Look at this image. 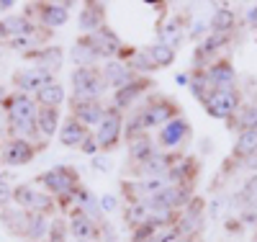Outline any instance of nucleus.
Masks as SVG:
<instances>
[{
	"label": "nucleus",
	"instance_id": "f257e3e1",
	"mask_svg": "<svg viewBox=\"0 0 257 242\" xmlns=\"http://www.w3.org/2000/svg\"><path fill=\"white\" fill-rule=\"evenodd\" d=\"M6 103V116H8V126L21 134V139L26 137H36L39 131V124H36V116H39V103L31 101L29 96L24 93H16L11 98H3Z\"/></svg>",
	"mask_w": 257,
	"mask_h": 242
},
{
	"label": "nucleus",
	"instance_id": "f03ea898",
	"mask_svg": "<svg viewBox=\"0 0 257 242\" xmlns=\"http://www.w3.org/2000/svg\"><path fill=\"white\" fill-rule=\"evenodd\" d=\"M39 183L47 188V193H52L54 199L64 206V209H72V201H75V193L77 188L82 186L80 183V175L75 168H67V165H57L47 173L39 175Z\"/></svg>",
	"mask_w": 257,
	"mask_h": 242
},
{
	"label": "nucleus",
	"instance_id": "7ed1b4c3",
	"mask_svg": "<svg viewBox=\"0 0 257 242\" xmlns=\"http://www.w3.org/2000/svg\"><path fill=\"white\" fill-rule=\"evenodd\" d=\"M72 91H75V103H88V101H100V96L108 91L103 80L100 67H77L72 72Z\"/></svg>",
	"mask_w": 257,
	"mask_h": 242
},
{
	"label": "nucleus",
	"instance_id": "20e7f679",
	"mask_svg": "<svg viewBox=\"0 0 257 242\" xmlns=\"http://www.w3.org/2000/svg\"><path fill=\"white\" fill-rule=\"evenodd\" d=\"M242 106V98H239V91L237 88H216L206 101H203V108L211 119H219V121H231L237 116Z\"/></svg>",
	"mask_w": 257,
	"mask_h": 242
},
{
	"label": "nucleus",
	"instance_id": "39448f33",
	"mask_svg": "<svg viewBox=\"0 0 257 242\" xmlns=\"http://www.w3.org/2000/svg\"><path fill=\"white\" fill-rule=\"evenodd\" d=\"M13 201L24 211H29V214H44V216H49V214L57 211V199H54V196H49L44 191H36L29 183L13 188Z\"/></svg>",
	"mask_w": 257,
	"mask_h": 242
},
{
	"label": "nucleus",
	"instance_id": "423d86ee",
	"mask_svg": "<svg viewBox=\"0 0 257 242\" xmlns=\"http://www.w3.org/2000/svg\"><path fill=\"white\" fill-rule=\"evenodd\" d=\"M123 111H118V108L108 106L103 114V121L98 124L95 129V139H98V147L100 152H111L118 147L121 137H123Z\"/></svg>",
	"mask_w": 257,
	"mask_h": 242
},
{
	"label": "nucleus",
	"instance_id": "0eeeda50",
	"mask_svg": "<svg viewBox=\"0 0 257 242\" xmlns=\"http://www.w3.org/2000/svg\"><path fill=\"white\" fill-rule=\"evenodd\" d=\"M190 124H188V119H183V116H178V119H173V121H167L160 131H157V147H162V149H180L188 139H190Z\"/></svg>",
	"mask_w": 257,
	"mask_h": 242
},
{
	"label": "nucleus",
	"instance_id": "6e6552de",
	"mask_svg": "<svg viewBox=\"0 0 257 242\" xmlns=\"http://www.w3.org/2000/svg\"><path fill=\"white\" fill-rule=\"evenodd\" d=\"M155 83L149 80V77H144V75H137L132 83H128L126 88H121V91H116L113 93V108H118V111H126V108H132L134 106V101L144 93V91H149Z\"/></svg>",
	"mask_w": 257,
	"mask_h": 242
},
{
	"label": "nucleus",
	"instance_id": "1a4fd4ad",
	"mask_svg": "<svg viewBox=\"0 0 257 242\" xmlns=\"http://www.w3.org/2000/svg\"><path fill=\"white\" fill-rule=\"evenodd\" d=\"M100 72H103L105 85L113 88V91H121V88H126L128 83L137 77V75L132 72V67H128L126 62H121V59H108V62L100 67Z\"/></svg>",
	"mask_w": 257,
	"mask_h": 242
},
{
	"label": "nucleus",
	"instance_id": "9d476101",
	"mask_svg": "<svg viewBox=\"0 0 257 242\" xmlns=\"http://www.w3.org/2000/svg\"><path fill=\"white\" fill-rule=\"evenodd\" d=\"M13 83H16L18 91L26 96V93H39L41 88H47V85L54 83V80H52L49 72L39 70V67H31V70H21V72L13 77Z\"/></svg>",
	"mask_w": 257,
	"mask_h": 242
},
{
	"label": "nucleus",
	"instance_id": "9b49d317",
	"mask_svg": "<svg viewBox=\"0 0 257 242\" xmlns=\"http://www.w3.org/2000/svg\"><path fill=\"white\" fill-rule=\"evenodd\" d=\"M67 216H70V234L75 237V239H85V242H98V237H100V224H95V222H90L85 214H80V211H67Z\"/></svg>",
	"mask_w": 257,
	"mask_h": 242
},
{
	"label": "nucleus",
	"instance_id": "f8f14e48",
	"mask_svg": "<svg viewBox=\"0 0 257 242\" xmlns=\"http://www.w3.org/2000/svg\"><path fill=\"white\" fill-rule=\"evenodd\" d=\"M34 152H36V149H34V144H31L29 139L16 137V139H11V142L6 144V149H3V163L11 165V168L26 165V163L34 160Z\"/></svg>",
	"mask_w": 257,
	"mask_h": 242
},
{
	"label": "nucleus",
	"instance_id": "ddd939ff",
	"mask_svg": "<svg viewBox=\"0 0 257 242\" xmlns=\"http://www.w3.org/2000/svg\"><path fill=\"white\" fill-rule=\"evenodd\" d=\"M70 211H72V209H70ZM75 211L85 214V216H88L90 222H95V224L105 222L103 209H100V199H95V196L85 188V186H80L77 193H75Z\"/></svg>",
	"mask_w": 257,
	"mask_h": 242
},
{
	"label": "nucleus",
	"instance_id": "4468645a",
	"mask_svg": "<svg viewBox=\"0 0 257 242\" xmlns=\"http://www.w3.org/2000/svg\"><path fill=\"white\" fill-rule=\"evenodd\" d=\"M90 39H93V44H95V49H98L100 57H108V59L113 57V59H118V54H121V49H123V41L118 39L116 31H111L108 26H103L100 31L90 34Z\"/></svg>",
	"mask_w": 257,
	"mask_h": 242
},
{
	"label": "nucleus",
	"instance_id": "2eb2a0df",
	"mask_svg": "<svg viewBox=\"0 0 257 242\" xmlns=\"http://www.w3.org/2000/svg\"><path fill=\"white\" fill-rule=\"evenodd\" d=\"M77 24H80L82 36H90V34L100 31L105 26V11H103V6L100 3H85L82 11H80V21H77Z\"/></svg>",
	"mask_w": 257,
	"mask_h": 242
},
{
	"label": "nucleus",
	"instance_id": "dca6fc26",
	"mask_svg": "<svg viewBox=\"0 0 257 242\" xmlns=\"http://www.w3.org/2000/svg\"><path fill=\"white\" fill-rule=\"evenodd\" d=\"M90 137V129L88 126H82L75 116H70L67 121H64L62 126H59V142L64 144V147H72V149H80L82 147V142Z\"/></svg>",
	"mask_w": 257,
	"mask_h": 242
},
{
	"label": "nucleus",
	"instance_id": "f3484780",
	"mask_svg": "<svg viewBox=\"0 0 257 242\" xmlns=\"http://www.w3.org/2000/svg\"><path fill=\"white\" fill-rule=\"evenodd\" d=\"M103 114H105V106L100 101H88V103H75L72 101V116L88 129H98V124L103 121Z\"/></svg>",
	"mask_w": 257,
	"mask_h": 242
},
{
	"label": "nucleus",
	"instance_id": "a211bd4d",
	"mask_svg": "<svg viewBox=\"0 0 257 242\" xmlns=\"http://www.w3.org/2000/svg\"><path fill=\"white\" fill-rule=\"evenodd\" d=\"M206 75H208V80H211L213 88H234V83H237V70H234V64L229 59L211 62Z\"/></svg>",
	"mask_w": 257,
	"mask_h": 242
},
{
	"label": "nucleus",
	"instance_id": "6ab92c4d",
	"mask_svg": "<svg viewBox=\"0 0 257 242\" xmlns=\"http://www.w3.org/2000/svg\"><path fill=\"white\" fill-rule=\"evenodd\" d=\"M39 16H41V24L44 29H57V26H64L70 21V3H41L39 6Z\"/></svg>",
	"mask_w": 257,
	"mask_h": 242
},
{
	"label": "nucleus",
	"instance_id": "aec40b11",
	"mask_svg": "<svg viewBox=\"0 0 257 242\" xmlns=\"http://www.w3.org/2000/svg\"><path fill=\"white\" fill-rule=\"evenodd\" d=\"M100 59L98 49H95V44L90 36H80L75 41V47H72V62L77 64V67H95V62Z\"/></svg>",
	"mask_w": 257,
	"mask_h": 242
},
{
	"label": "nucleus",
	"instance_id": "412c9836",
	"mask_svg": "<svg viewBox=\"0 0 257 242\" xmlns=\"http://www.w3.org/2000/svg\"><path fill=\"white\" fill-rule=\"evenodd\" d=\"M26 57H29V59L34 57L36 67H39V70H44V72H49V75H54V72L62 67V62H64V54H62L59 47H47V49H39V52L26 54Z\"/></svg>",
	"mask_w": 257,
	"mask_h": 242
},
{
	"label": "nucleus",
	"instance_id": "4be33fe9",
	"mask_svg": "<svg viewBox=\"0 0 257 242\" xmlns=\"http://www.w3.org/2000/svg\"><path fill=\"white\" fill-rule=\"evenodd\" d=\"M152 155H155V142H152L149 134H139L137 139L128 142V160H132L134 165L147 163Z\"/></svg>",
	"mask_w": 257,
	"mask_h": 242
},
{
	"label": "nucleus",
	"instance_id": "5701e85b",
	"mask_svg": "<svg viewBox=\"0 0 257 242\" xmlns=\"http://www.w3.org/2000/svg\"><path fill=\"white\" fill-rule=\"evenodd\" d=\"M231 155L237 160H249L257 155V129H247V131H239L237 142H234V149Z\"/></svg>",
	"mask_w": 257,
	"mask_h": 242
},
{
	"label": "nucleus",
	"instance_id": "b1692460",
	"mask_svg": "<svg viewBox=\"0 0 257 242\" xmlns=\"http://www.w3.org/2000/svg\"><path fill=\"white\" fill-rule=\"evenodd\" d=\"M234 26H237V13L229 11L226 6H219L211 16V29L213 34H231Z\"/></svg>",
	"mask_w": 257,
	"mask_h": 242
},
{
	"label": "nucleus",
	"instance_id": "393cba45",
	"mask_svg": "<svg viewBox=\"0 0 257 242\" xmlns=\"http://www.w3.org/2000/svg\"><path fill=\"white\" fill-rule=\"evenodd\" d=\"M36 103L44 108H59L64 103V88L59 83H49L47 88H41L36 93Z\"/></svg>",
	"mask_w": 257,
	"mask_h": 242
},
{
	"label": "nucleus",
	"instance_id": "a878e982",
	"mask_svg": "<svg viewBox=\"0 0 257 242\" xmlns=\"http://www.w3.org/2000/svg\"><path fill=\"white\" fill-rule=\"evenodd\" d=\"M3 24H6L11 39H18V36H34V34H36L34 24L29 21V16H8V18H3ZM11 39H8V41H11Z\"/></svg>",
	"mask_w": 257,
	"mask_h": 242
},
{
	"label": "nucleus",
	"instance_id": "bb28decb",
	"mask_svg": "<svg viewBox=\"0 0 257 242\" xmlns=\"http://www.w3.org/2000/svg\"><path fill=\"white\" fill-rule=\"evenodd\" d=\"M36 124H39V131L44 137L57 134V129H59V108H44V106H39Z\"/></svg>",
	"mask_w": 257,
	"mask_h": 242
},
{
	"label": "nucleus",
	"instance_id": "cd10ccee",
	"mask_svg": "<svg viewBox=\"0 0 257 242\" xmlns=\"http://www.w3.org/2000/svg\"><path fill=\"white\" fill-rule=\"evenodd\" d=\"M144 52L149 54V59L155 62V67H170V64L175 62V57H178V52L173 47H167V44H162V41L152 44V47H147Z\"/></svg>",
	"mask_w": 257,
	"mask_h": 242
},
{
	"label": "nucleus",
	"instance_id": "c85d7f7f",
	"mask_svg": "<svg viewBox=\"0 0 257 242\" xmlns=\"http://www.w3.org/2000/svg\"><path fill=\"white\" fill-rule=\"evenodd\" d=\"M29 211H24V209H6L3 211V224L8 227V229H13L16 234H21V237H24L26 234V227H29Z\"/></svg>",
	"mask_w": 257,
	"mask_h": 242
},
{
	"label": "nucleus",
	"instance_id": "c756f323",
	"mask_svg": "<svg viewBox=\"0 0 257 242\" xmlns=\"http://www.w3.org/2000/svg\"><path fill=\"white\" fill-rule=\"evenodd\" d=\"M149 214H152L149 204H147V201H139V204H128V206H126L123 219H126V224L132 227V229H137V227H142V224L149 222Z\"/></svg>",
	"mask_w": 257,
	"mask_h": 242
},
{
	"label": "nucleus",
	"instance_id": "7c9ffc66",
	"mask_svg": "<svg viewBox=\"0 0 257 242\" xmlns=\"http://www.w3.org/2000/svg\"><path fill=\"white\" fill-rule=\"evenodd\" d=\"M49 219L44 214H31L29 216V227H26V242H39V239H44L49 234Z\"/></svg>",
	"mask_w": 257,
	"mask_h": 242
},
{
	"label": "nucleus",
	"instance_id": "2f4dec72",
	"mask_svg": "<svg viewBox=\"0 0 257 242\" xmlns=\"http://www.w3.org/2000/svg\"><path fill=\"white\" fill-rule=\"evenodd\" d=\"M126 64L132 67L134 75H147V72H155V70H157V67H155V62L149 59V54H147L144 49H134L132 54H128Z\"/></svg>",
	"mask_w": 257,
	"mask_h": 242
},
{
	"label": "nucleus",
	"instance_id": "473e14b6",
	"mask_svg": "<svg viewBox=\"0 0 257 242\" xmlns=\"http://www.w3.org/2000/svg\"><path fill=\"white\" fill-rule=\"evenodd\" d=\"M190 91H193V96H196L201 103L216 91V88L211 85V80H208V75H206V70H196L193 72V77H190Z\"/></svg>",
	"mask_w": 257,
	"mask_h": 242
},
{
	"label": "nucleus",
	"instance_id": "72a5a7b5",
	"mask_svg": "<svg viewBox=\"0 0 257 242\" xmlns=\"http://www.w3.org/2000/svg\"><path fill=\"white\" fill-rule=\"evenodd\" d=\"M229 126H239V131L257 129V103L244 106L242 111H237V116H234V119L229 121Z\"/></svg>",
	"mask_w": 257,
	"mask_h": 242
},
{
	"label": "nucleus",
	"instance_id": "f704fd0d",
	"mask_svg": "<svg viewBox=\"0 0 257 242\" xmlns=\"http://www.w3.org/2000/svg\"><path fill=\"white\" fill-rule=\"evenodd\" d=\"M183 24L180 21H170V24L162 29V34H160V41L162 44H167V47H173V49H178V44L183 41Z\"/></svg>",
	"mask_w": 257,
	"mask_h": 242
},
{
	"label": "nucleus",
	"instance_id": "c9c22d12",
	"mask_svg": "<svg viewBox=\"0 0 257 242\" xmlns=\"http://www.w3.org/2000/svg\"><path fill=\"white\" fill-rule=\"evenodd\" d=\"M239 201H242L244 206H249L252 211H257V175L244 183V188H242V193H239Z\"/></svg>",
	"mask_w": 257,
	"mask_h": 242
},
{
	"label": "nucleus",
	"instance_id": "e433bc0d",
	"mask_svg": "<svg viewBox=\"0 0 257 242\" xmlns=\"http://www.w3.org/2000/svg\"><path fill=\"white\" fill-rule=\"evenodd\" d=\"M39 44V36H18V39H11V47L13 49H26V52H34V47Z\"/></svg>",
	"mask_w": 257,
	"mask_h": 242
},
{
	"label": "nucleus",
	"instance_id": "4c0bfd02",
	"mask_svg": "<svg viewBox=\"0 0 257 242\" xmlns=\"http://www.w3.org/2000/svg\"><path fill=\"white\" fill-rule=\"evenodd\" d=\"M116 206H118V199H116L113 193H103V196H100V209H103V214L116 211Z\"/></svg>",
	"mask_w": 257,
	"mask_h": 242
},
{
	"label": "nucleus",
	"instance_id": "58836bf2",
	"mask_svg": "<svg viewBox=\"0 0 257 242\" xmlns=\"http://www.w3.org/2000/svg\"><path fill=\"white\" fill-rule=\"evenodd\" d=\"M80 149L85 152V155H90V157H95V155H98V152H100V147H98V139H95V134H90L88 139H85Z\"/></svg>",
	"mask_w": 257,
	"mask_h": 242
},
{
	"label": "nucleus",
	"instance_id": "ea45409f",
	"mask_svg": "<svg viewBox=\"0 0 257 242\" xmlns=\"http://www.w3.org/2000/svg\"><path fill=\"white\" fill-rule=\"evenodd\" d=\"M11 199H13V188H11L8 183H3V181H0V206H6Z\"/></svg>",
	"mask_w": 257,
	"mask_h": 242
},
{
	"label": "nucleus",
	"instance_id": "a19ab883",
	"mask_svg": "<svg viewBox=\"0 0 257 242\" xmlns=\"http://www.w3.org/2000/svg\"><path fill=\"white\" fill-rule=\"evenodd\" d=\"M206 34V21H198V24L190 26V39H201Z\"/></svg>",
	"mask_w": 257,
	"mask_h": 242
},
{
	"label": "nucleus",
	"instance_id": "79ce46f5",
	"mask_svg": "<svg viewBox=\"0 0 257 242\" xmlns=\"http://www.w3.org/2000/svg\"><path fill=\"white\" fill-rule=\"evenodd\" d=\"M93 168H98V170H108V160H105L103 155H95V157H93Z\"/></svg>",
	"mask_w": 257,
	"mask_h": 242
},
{
	"label": "nucleus",
	"instance_id": "37998d69",
	"mask_svg": "<svg viewBox=\"0 0 257 242\" xmlns=\"http://www.w3.org/2000/svg\"><path fill=\"white\" fill-rule=\"evenodd\" d=\"M247 21H249V24H252V26L257 24V6H252V8L247 11Z\"/></svg>",
	"mask_w": 257,
	"mask_h": 242
},
{
	"label": "nucleus",
	"instance_id": "c03bdc74",
	"mask_svg": "<svg viewBox=\"0 0 257 242\" xmlns=\"http://www.w3.org/2000/svg\"><path fill=\"white\" fill-rule=\"evenodd\" d=\"M144 242H162V229H157L152 237H149V239H144Z\"/></svg>",
	"mask_w": 257,
	"mask_h": 242
},
{
	"label": "nucleus",
	"instance_id": "a18cd8bd",
	"mask_svg": "<svg viewBox=\"0 0 257 242\" xmlns=\"http://www.w3.org/2000/svg\"><path fill=\"white\" fill-rule=\"evenodd\" d=\"M13 8V0H0V11H8Z\"/></svg>",
	"mask_w": 257,
	"mask_h": 242
},
{
	"label": "nucleus",
	"instance_id": "49530a36",
	"mask_svg": "<svg viewBox=\"0 0 257 242\" xmlns=\"http://www.w3.org/2000/svg\"><path fill=\"white\" fill-rule=\"evenodd\" d=\"M0 39H11V36H8V29H6L3 21H0Z\"/></svg>",
	"mask_w": 257,
	"mask_h": 242
},
{
	"label": "nucleus",
	"instance_id": "de8ad7c7",
	"mask_svg": "<svg viewBox=\"0 0 257 242\" xmlns=\"http://www.w3.org/2000/svg\"><path fill=\"white\" fill-rule=\"evenodd\" d=\"M178 242H201V237H180Z\"/></svg>",
	"mask_w": 257,
	"mask_h": 242
},
{
	"label": "nucleus",
	"instance_id": "09e8293b",
	"mask_svg": "<svg viewBox=\"0 0 257 242\" xmlns=\"http://www.w3.org/2000/svg\"><path fill=\"white\" fill-rule=\"evenodd\" d=\"M0 98H6V96H3V88H0Z\"/></svg>",
	"mask_w": 257,
	"mask_h": 242
},
{
	"label": "nucleus",
	"instance_id": "8fccbe9b",
	"mask_svg": "<svg viewBox=\"0 0 257 242\" xmlns=\"http://www.w3.org/2000/svg\"><path fill=\"white\" fill-rule=\"evenodd\" d=\"M75 242H85V239H75Z\"/></svg>",
	"mask_w": 257,
	"mask_h": 242
},
{
	"label": "nucleus",
	"instance_id": "3c124183",
	"mask_svg": "<svg viewBox=\"0 0 257 242\" xmlns=\"http://www.w3.org/2000/svg\"><path fill=\"white\" fill-rule=\"evenodd\" d=\"M39 242H44V239H39Z\"/></svg>",
	"mask_w": 257,
	"mask_h": 242
},
{
	"label": "nucleus",
	"instance_id": "603ef678",
	"mask_svg": "<svg viewBox=\"0 0 257 242\" xmlns=\"http://www.w3.org/2000/svg\"><path fill=\"white\" fill-rule=\"evenodd\" d=\"M0 175H3V173H0Z\"/></svg>",
	"mask_w": 257,
	"mask_h": 242
},
{
	"label": "nucleus",
	"instance_id": "864d4df0",
	"mask_svg": "<svg viewBox=\"0 0 257 242\" xmlns=\"http://www.w3.org/2000/svg\"><path fill=\"white\" fill-rule=\"evenodd\" d=\"M254 242H257V239H254Z\"/></svg>",
	"mask_w": 257,
	"mask_h": 242
}]
</instances>
